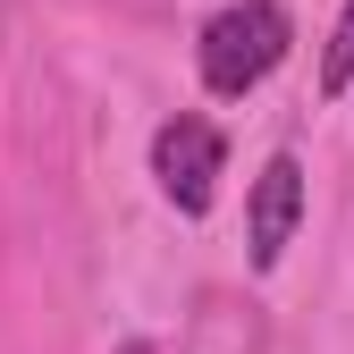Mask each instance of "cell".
<instances>
[{"mask_svg":"<svg viewBox=\"0 0 354 354\" xmlns=\"http://www.w3.org/2000/svg\"><path fill=\"white\" fill-rule=\"evenodd\" d=\"M287 42H295V26H287L279 0H236V9H219V17L203 26V42H194L203 84L236 102V93H253V84L287 59Z\"/></svg>","mask_w":354,"mask_h":354,"instance_id":"1","label":"cell"},{"mask_svg":"<svg viewBox=\"0 0 354 354\" xmlns=\"http://www.w3.org/2000/svg\"><path fill=\"white\" fill-rule=\"evenodd\" d=\"M219 160H228V144H219V127L194 118V110H177L160 136H152V177H160V194L186 211V219L211 211V194H219Z\"/></svg>","mask_w":354,"mask_h":354,"instance_id":"2","label":"cell"},{"mask_svg":"<svg viewBox=\"0 0 354 354\" xmlns=\"http://www.w3.org/2000/svg\"><path fill=\"white\" fill-rule=\"evenodd\" d=\"M295 219H304V160L279 152L270 169L253 177V219H245V253H253V270H279V253L295 245Z\"/></svg>","mask_w":354,"mask_h":354,"instance_id":"3","label":"cell"},{"mask_svg":"<svg viewBox=\"0 0 354 354\" xmlns=\"http://www.w3.org/2000/svg\"><path fill=\"white\" fill-rule=\"evenodd\" d=\"M346 76H354V0H346V17H337V42H329V59H321V93H337Z\"/></svg>","mask_w":354,"mask_h":354,"instance_id":"4","label":"cell"},{"mask_svg":"<svg viewBox=\"0 0 354 354\" xmlns=\"http://www.w3.org/2000/svg\"><path fill=\"white\" fill-rule=\"evenodd\" d=\"M127 354H144V346H127Z\"/></svg>","mask_w":354,"mask_h":354,"instance_id":"5","label":"cell"}]
</instances>
